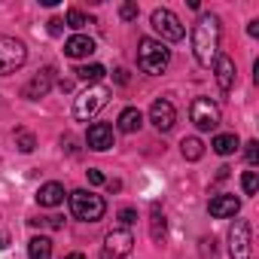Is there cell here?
Here are the masks:
<instances>
[{
  "label": "cell",
  "mask_w": 259,
  "mask_h": 259,
  "mask_svg": "<svg viewBox=\"0 0 259 259\" xmlns=\"http://www.w3.org/2000/svg\"><path fill=\"white\" fill-rule=\"evenodd\" d=\"M220 49V19L213 13H201V19L192 28V52L201 67H210Z\"/></svg>",
  "instance_id": "cell-1"
},
{
  "label": "cell",
  "mask_w": 259,
  "mask_h": 259,
  "mask_svg": "<svg viewBox=\"0 0 259 259\" xmlns=\"http://www.w3.org/2000/svg\"><path fill=\"white\" fill-rule=\"evenodd\" d=\"M171 64V49L162 43V40H153V37H144L141 46H138V67L144 73H162L165 67Z\"/></svg>",
  "instance_id": "cell-2"
},
{
  "label": "cell",
  "mask_w": 259,
  "mask_h": 259,
  "mask_svg": "<svg viewBox=\"0 0 259 259\" xmlns=\"http://www.w3.org/2000/svg\"><path fill=\"white\" fill-rule=\"evenodd\" d=\"M107 210V201L89 189H73L70 192V213L82 223H98Z\"/></svg>",
  "instance_id": "cell-3"
},
{
  "label": "cell",
  "mask_w": 259,
  "mask_h": 259,
  "mask_svg": "<svg viewBox=\"0 0 259 259\" xmlns=\"http://www.w3.org/2000/svg\"><path fill=\"white\" fill-rule=\"evenodd\" d=\"M110 101V89L107 85H89L82 95H76V101H73V119L76 122H89L104 104Z\"/></svg>",
  "instance_id": "cell-4"
},
{
  "label": "cell",
  "mask_w": 259,
  "mask_h": 259,
  "mask_svg": "<svg viewBox=\"0 0 259 259\" xmlns=\"http://www.w3.org/2000/svg\"><path fill=\"white\" fill-rule=\"evenodd\" d=\"M25 61H28V49H25V43L16 40V37L0 34V76L16 73Z\"/></svg>",
  "instance_id": "cell-5"
},
{
  "label": "cell",
  "mask_w": 259,
  "mask_h": 259,
  "mask_svg": "<svg viewBox=\"0 0 259 259\" xmlns=\"http://www.w3.org/2000/svg\"><path fill=\"white\" fill-rule=\"evenodd\" d=\"M189 119L198 132H213L220 125V107L210 101V98H195L192 107H189Z\"/></svg>",
  "instance_id": "cell-6"
},
{
  "label": "cell",
  "mask_w": 259,
  "mask_h": 259,
  "mask_svg": "<svg viewBox=\"0 0 259 259\" xmlns=\"http://www.w3.org/2000/svg\"><path fill=\"white\" fill-rule=\"evenodd\" d=\"M229 256L232 259H253V244H250V223L235 220L229 229Z\"/></svg>",
  "instance_id": "cell-7"
},
{
  "label": "cell",
  "mask_w": 259,
  "mask_h": 259,
  "mask_svg": "<svg viewBox=\"0 0 259 259\" xmlns=\"http://www.w3.org/2000/svg\"><path fill=\"white\" fill-rule=\"evenodd\" d=\"M150 22H153L156 34H162V40H168V43H180L186 37V28L180 25V19L171 10H153V19Z\"/></svg>",
  "instance_id": "cell-8"
},
{
  "label": "cell",
  "mask_w": 259,
  "mask_h": 259,
  "mask_svg": "<svg viewBox=\"0 0 259 259\" xmlns=\"http://www.w3.org/2000/svg\"><path fill=\"white\" fill-rule=\"evenodd\" d=\"M132 247H135V235L128 232V229H113V232L104 238V253L113 256V259L128 256V253H132Z\"/></svg>",
  "instance_id": "cell-9"
},
{
  "label": "cell",
  "mask_w": 259,
  "mask_h": 259,
  "mask_svg": "<svg viewBox=\"0 0 259 259\" xmlns=\"http://www.w3.org/2000/svg\"><path fill=\"white\" fill-rule=\"evenodd\" d=\"M150 122L156 125V132H171L174 122H177V110H174V104L165 101V98L153 101V107H150Z\"/></svg>",
  "instance_id": "cell-10"
},
{
  "label": "cell",
  "mask_w": 259,
  "mask_h": 259,
  "mask_svg": "<svg viewBox=\"0 0 259 259\" xmlns=\"http://www.w3.org/2000/svg\"><path fill=\"white\" fill-rule=\"evenodd\" d=\"M85 144H89V150H95V153L110 150V147H113V128H110L107 122H95V125L89 128V135H85Z\"/></svg>",
  "instance_id": "cell-11"
},
{
  "label": "cell",
  "mask_w": 259,
  "mask_h": 259,
  "mask_svg": "<svg viewBox=\"0 0 259 259\" xmlns=\"http://www.w3.org/2000/svg\"><path fill=\"white\" fill-rule=\"evenodd\" d=\"M213 70H217V85H220V92L229 95V92L235 89V64H232V58H229V55H217V58H213Z\"/></svg>",
  "instance_id": "cell-12"
},
{
  "label": "cell",
  "mask_w": 259,
  "mask_h": 259,
  "mask_svg": "<svg viewBox=\"0 0 259 259\" xmlns=\"http://www.w3.org/2000/svg\"><path fill=\"white\" fill-rule=\"evenodd\" d=\"M207 210H210V217L213 220H229V217H235L238 210H241V201L235 198V195H213L210 198V204H207Z\"/></svg>",
  "instance_id": "cell-13"
},
{
  "label": "cell",
  "mask_w": 259,
  "mask_h": 259,
  "mask_svg": "<svg viewBox=\"0 0 259 259\" xmlns=\"http://www.w3.org/2000/svg\"><path fill=\"white\" fill-rule=\"evenodd\" d=\"M52 76H55V67H43L28 85H25V98H31V101H37V98H43L49 89H52Z\"/></svg>",
  "instance_id": "cell-14"
},
{
  "label": "cell",
  "mask_w": 259,
  "mask_h": 259,
  "mask_svg": "<svg viewBox=\"0 0 259 259\" xmlns=\"http://www.w3.org/2000/svg\"><path fill=\"white\" fill-rule=\"evenodd\" d=\"M64 201V186L61 183H43L40 189H37V204L40 207H58Z\"/></svg>",
  "instance_id": "cell-15"
},
{
  "label": "cell",
  "mask_w": 259,
  "mask_h": 259,
  "mask_svg": "<svg viewBox=\"0 0 259 259\" xmlns=\"http://www.w3.org/2000/svg\"><path fill=\"white\" fill-rule=\"evenodd\" d=\"M64 52H67L70 58H89V55L95 52V40L85 37V34H73V37L64 43Z\"/></svg>",
  "instance_id": "cell-16"
},
{
  "label": "cell",
  "mask_w": 259,
  "mask_h": 259,
  "mask_svg": "<svg viewBox=\"0 0 259 259\" xmlns=\"http://www.w3.org/2000/svg\"><path fill=\"white\" fill-rule=\"evenodd\" d=\"M119 132H125V135H135L138 128L144 125V113L138 110V107H125L122 113H119Z\"/></svg>",
  "instance_id": "cell-17"
},
{
  "label": "cell",
  "mask_w": 259,
  "mask_h": 259,
  "mask_svg": "<svg viewBox=\"0 0 259 259\" xmlns=\"http://www.w3.org/2000/svg\"><path fill=\"white\" fill-rule=\"evenodd\" d=\"M28 256L31 259H52V238L46 235H37L28 241Z\"/></svg>",
  "instance_id": "cell-18"
},
{
  "label": "cell",
  "mask_w": 259,
  "mask_h": 259,
  "mask_svg": "<svg viewBox=\"0 0 259 259\" xmlns=\"http://www.w3.org/2000/svg\"><path fill=\"white\" fill-rule=\"evenodd\" d=\"M104 64H82V67H76V76L82 79V82H89V85H98L101 79H104Z\"/></svg>",
  "instance_id": "cell-19"
},
{
  "label": "cell",
  "mask_w": 259,
  "mask_h": 259,
  "mask_svg": "<svg viewBox=\"0 0 259 259\" xmlns=\"http://www.w3.org/2000/svg\"><path fill=\"white\" fill-rule=\"evenodd\" d=\"M180 150H183V159H189V162H198V159L204 156V144H201V138H183Z\"/></svg>",
  "instance_id": "cell-20"
},
{
  "label": "cell",
  "mask_w": 259,
  "mask_h": 259,
  "mask_svg": "<svg viewBox=\"0 0 259 259\" xmlns=\"http://www.w3.org/2000/svg\"><path fill=\"white\" fill-rule=\"evenodd\" d=\"M210 147H213V150H217L220 156H232V153H235V150H238L241 144H238V138H235V135H217Z\"/></svg>",
  "instance_id": "cell-21"
},
{
  "label": "cell",
  "mask_w": 259,
  "mask_h": 259,
  "mask_svg": "<svg viewBox=\"0 0 259 259\" xmlns=\"http://www.w3.org/2000/svg\"><path fill=\"white\" fill-rule=\"evenodd\" d=\"M165 229H168V223H165V213H159V207H153V217H150V235H153V241H156V244H162V238H165Z\"/></svg>",
  "instance_id": "cell-22"
},
{
  "label": "cell",
  "mask_w": 259,
  "mask_h": 259,
  "mask_svg": "<svg viewBox=\"0 0 259 259\" xmlns=\"http://www.w3.org/2000/svg\"><path fill=\"white\" fill-rule=\"evenodd\" d=\"M64 22H67V28H73V31H82L85 25H92V19H89L85 13H79V10H70Z\"/></svg>",
  "instance_id": "cell-23"
},
{
  "label": "cell",
  "mask_w": 259,
  "mask_h": 259,
  "mask_svg": "<svg viewBox=\"0 0 259 259\" xmlns=\"http://www.w3.org/2000/svg\"><path fill=\"white\" fill-rule=\"evenodd\" d=\"M16 147H19L22 153H34L37 141H34V135H31V132H16Z\"/></svg>",
  "instance_id": "cell-24"
},
{
  "label": "cell",
  "mask_w": 259,
  "mask_h": 259,
  "mask_svg": "<svg viewBox=\"0 0 259 259\" xmlns=\"http://www.w3.org/2000/svg\"><path fill=\"white\" fill-rule=\"evenodd\" d=\"M241 189H244V195H256V189H259V177H256V171H244V177H241Z\"/></svg>",
  "instance_id": "cell-25"
},
{
  "label": "cell",
  "mask_w": 259,
  "mask_h": 259,
  "mask_svg": "<svg viewBox=\"0 0 259 259\" xmlns=\"http://www.w3.org/2000/svg\"><path fill=\"white\" fill-rule=\"evenodd\" d=\"M138 13H141L138 4H122V7H119V19H122V22H135Z\"/></svg>",
  "instance_id": "cell-26"
},
{
  "label": "cell",
  "mask_w": 259,
  "mask_h": 259,
  "mask_svg": "<svg viewBox=\"0 0 259 259\" xmlns=\"http://www.w3.org/2000/svg\"><path fill=\"white\" fill-rule=\"evenodd\" d=\"M119 220H122V226H132V223L138 220V210H132V207H122V210H119Z\"/></svg>",
  "instance_id": "cell-27"
},
{
  "label": "cell",
  "mask_w": 259,
  "mask_h": 259,
  "mask_svg": "<svg viewBox=\"0 0 259 259\" xmlns=\"http://www.w3.org/2000/svg\"><path fill=\"white\" fill-rule=\"evenodd\" d=\"M244 153H247V162H250V165H256V162H259V144H256V141H250Z\"/></svg>",
  "instance_id": "cell-28"
},
{
  "label": "cell",
  "mask_w": 259,
  "mask_h": 259,
  "mask_svg": "<svg viewBox=\"0 0 259 259\" xmlns=\"http://www.w3.org/2000/svg\"><path fill=\"white\" fill-rule=\"evenodd\" d=\"M61 31H64V19H49V34L58 37Z\"/></svg>",
  "instance_id": "cell-29"
},
{
  "label": "cell",
  "mask_w": 259,
  "mask_h": 259,
  "mask_svg": "<svg viewBox=\"0 0 259 259\" xmlns=\"http://www.w3.org/2000/svg\"><path fill=\"white\" fill-rule=\"evenodd\" d=\"M89 183H92V186H101V183H107V180H104V174H101L98 168H89Z\"/></svg>",
  "instance_id": "cell-30"
},
{
  "label": "cell",
  "mask_w": 259,
  "mask_h": 259,
  "mask_svg": "<svg viewBox=\"0 0 259 259\" xmlns=\"http://www.w3.org/2000/svg\"><path fill=\"white\" fill-rule=\"evenodd\" d=\"M43 223H46L49 229H61V226H64V223H61V217H46Z\"/></svg>",
  "instance_id": "cell-31"
},
{
  "label": "cell",
  "mask_w": 259,
  "mask_h": 259,
  "mask_svg": "<svg viewBox=\"0 0 259 259\" xmlns=\"http://www.w3.org/2000/svg\"><path fill=\"white\" fill-rule=\"evenodd\" d=\"M7 247H10V232L0 229V250H7Z\"/></svg>",
  "instance_id": "cell-32"
},
{
  "label": "cell",
  "mask_w": 259,
  "mask_h": 259,
  "mask_svg": "<svg viewBox=\"0 0 259 259\" xmlns=\"http://www.w3.org/2000/svg\"><path fill=\"white\" fill-rule=\"evenodd\" d=\"M247 34H250V37H259V22H250V25H247Z\"/></svg>",
  "instance_id": "cell-33"
},
{
  "label": "cell",
  "mask_w": 259,
  "mask_h": 259,
  "mask_svg": "<svg viewBox=\"0 0 259 259\" xmlns=\"http://www.w3.org/2000/svg\"><path fill=\"white\" fill-rule=\"evenodd\" d=\"M116 82L125 85V82H128V70H116Z\"/></svg>",
  "instance_id": "cell-34"
},
{
  "label": "cell",
  "mask_w": 259,
  "mask_h": 259,
  "mask_svg": "<svg viewBox=\"0 0 259 259\" xmlns=\"http://www.w3.org/2000/svg\"><path fill=\"white\" fill-rule=\"evenodd\" d=\"M229 171H232V168H226V165H223V168L217 171V177H220V180H226V177H229Z\"/></svg>",
  "instance_id": "cell-35"
},
{
  "label": "cell",
  "mask_w": 259,
  "mask_h": 259,
  "mask_svg": "<svg viewBox=\"0 0 259 259\" xmlns=\"http://www.w3.org/2000/svg\"><path fill=\"white\" fill-rule=\"evenodd\" d=\"M64 259H85V256H82V253H67Z\"/></svg>",
  "instance_id": "cell-36"
}]
</instances>
